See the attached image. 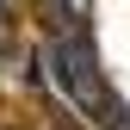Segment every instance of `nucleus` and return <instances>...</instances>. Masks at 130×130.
<instances>
[{
  "instance_id": "obj_2",
  "label": "nucleus",
  "mask_w": 130,
  "mask_h": 130,
  "mask_svg": "<svg viewBox=\"0 0 130 130\" xmlns=\"http://www.w3.org/2000/svg\"><path fill=\"white\" fill-rule=\"evenodd\" d=\"M6 12H12V0H0V50H6V31H12V19H6Z\"/></svg>"
},
{
  "instance_id": "obj_1",
  "label": "nucleus",
  "mask_w": 130,
  "mask_h": 130,
  "mask_svg": "<svg viewBox=\"0 0 130 130\" xmlns=\"http://www.w3.org/2000/svg\"><path fill=\"white\" fill-rule=\"evenodd\" d=\"M43 68H50L56 93L80 111V118H93L99 130H130L124 99L111 93V80H105V68H99V50H93V37H87V25H74V6L56 19L50 43H43Z\"/></svg>"
}]
</instances>
